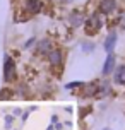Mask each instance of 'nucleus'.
<instances>
[{
    "label": "nucleus",
    "mask_w": 125,
    "mask_h": 130,
    "mask_svg": "<svg viewBox=\"0 0 125 130\" xmlns=\"http://www.w3.org/2000/svg\"><path fill=\"white\" fill-rule=\"evenodd\" d=\"M105 15L103 14H99L98 10H94V12L87 14V17H86V22H84V32L87 36H94V34H98L103 26H105Z\"/></svg>",
    "instance_id": "1"
},
{
    "label": "nucleus",
    "mask_w": 125,
    "mask_h": 130,
    "mask_svg": "<svg viewBox=\"0 0 125 130\" xmlns=\"http://www.w3.org/2000/svg\"><path fill=\"white\" fill-rule=\"evenodd\" d=\"M2 75H4V82L12 84L17 80V63L14 57H10L9 53L4 55V65H2Z\"/></svg>",
    "instance_id": "2"
},
{
    "label": "nucleus",
    "mask_w": 125,
    "mask_h": 130,
    "mask_svg": "<svg viewBox=\"0 0 125 130\" xmlns=\"http://www.w3.org/2000/svg\"><path fill=\"white\" fill-rule=\"evenodd\" d=\"M46 63L53 70H60L64 67V63H65V52H64V48L55 46L52 52L46 55Z\"/></svg>",
    "instance_id": "3"
},
{
    "label": "nucleus",
    "mask_w": 125,
    "mask_h": 130,
    "mask_svg": "<svg viewBox=\"0 0 125 130\" xmlns=\"http://www.w3.org/2000/svg\"><path fill=\"white\" fill-rule=\"evenodd\" d=\"M21 10L26 17H34L45 10V2L43 0H22Z\"/></svg>",
    "instance_id": "4"
},
{
    "label": "nucleus",
    "mask_w": 125,
    "mask_h": 130,
    "mask_svg": "<svg viewBox=\"0 0 125 130\" xmlns=\"http://www.w3.org/2000/svg\"><path fill=\"white\" fill-rule=\"evenodd\" d=\"M118 0H98V10L99 14H103L105 17H113L118 12Z\"/></svg>",
    "instance_id": "5"
},
{
    "label": "nucleus",
    "mask_w": 125,
    "mask_h": 130,
    "mask_svg": "<svg viewBox=\"0 0 125 130\" xmlns=\"http://www.w3.org/2000/svg\"><path fill=\"white\" fill-rule=\"evenodd\" d=\"M86 17H87V14H86L84 10L74 9V10H70V12H69V15H67V24L72 27V29H79V27L84 26Z\"/></svg>",
    "instance_id": "6"
},
{
    "label": "nucleus",
    "mask_w": 125,
    "mask_h": 130,
    "mask_svg": "<svg viewBox=\"0 0 125 130\" xmlns=\"http://www.w3.org/2000/svg\"><path fill=\"white\" fill-rule=\"evenodd\" d=\"M53 48H55V43H53L52 38H43L40 41H36V45H34V55L36 57H45L52 52Z\"/></svg>",
    "instance_id": "7"
},
{
    "label": "nucleus",
    "mask_w": 125,
    "mask_h": 130,
    "mask_svg": "<svg viewBox=\"0 0 125 130\" xmlns=\"http://www.w3.org/2000/svg\"><path fill=\"white\" fill-rule=\"evenodd\" d=\"M115 69H117V55L115 53H108L105 62H103V69H101L103 77H110L115 72Z\"/></svg>",
    "instance_id": "8"
},
{
    "label": "nucleus",
    "mask_w": 125,
    "mask_h": 130,
    "mask_svg": "<svg viewBox=\"0 0 125 130\" xmlns=\"http://www.w3.org/2000/svg\"><path fill=\"white\" fill-rule=\"evenodd\" d=\"M98 87L99 82L98 80H92V82H84L81 87V96L82 98H98Z\"/></svg>",
    "instance_id": "9"
},
{
    "label": "nucleus",
    "mask_w": 125,
    "mask_h": 130,
    "mask_svg": "<svg viewBox=\"0 0 125 130\" xmlns=\"http://www.w3.org/2000/svg\"><path fill=\"white\" fill-rule=\"evenodd\" d=\"M117 41H118V32L115 31H110L106 34L105 41H103V48H105L106 53H115V46H117Z\"/></svg>",
    "instance_id": "10"
},
{
    "label": "nucleus",
    "mask_w": 125,
    "mask_h": 130,
    "mask_svg": "<svg viewBox=\"0 0 125 130\" xmlns=\"http://www.w3.org/2000/svg\"><path fill=\"white\" fill-rule=\"evenodd\" d=\"M112 75H113V84L125 87V63L117 65V69H115V72H113Z\"/></svg>",
    "instance_id": "11"
},
{
    "label": "nucleus",
    "mask_w": 125,
    "mask_h": 130,
    "mask_svg": "<svg viewBox=\"0 0 125 130\" xmlns=\"http://www.w3.org/2000/svg\"><path fill=\"white\" fill-rule=\"evenodd\" d=\"M113 92V86L110 80H101L98 87V98H106V96H112Z\"/></svg>",
    "instance_id": "12"
},
{
    "label": "nucleus",
    "mask_w": 125,
    "mask_h": 130,
    "mask_svg": "<svg viewBox=\"0 0 125 130\" xmlns=\"http://www.w3.org/2000/svg\"><path fill=\"white\" fill-rule=\"evenodd\" d=\"M81 50L84 53H92L94 52V43H92V41H84V43L81 45Z\"/></svg>",
    "instance_id": "13"
},
{
    "label": "nucleus",
    "mask_w": 125,
    "mask_h": 130,
    "mask_svg": "<svg viewBox=\"0 0 125 130\" xmlns=\"http://www.w3.org/2000/svg\"><path fill=\"white\" fill-rule=\"evenodd\" d=\"M82 84H84V82H81V80H74V82H69V84L65 86V89H69V91H75V89H81Z\"/></svg>",
    "instance_id": "14"
},
{
    "label": "nucleus",
    "mask_w": 125,
    "mask_h": 130,
    "mask_svg": "<svg viewBox=\"0 0 125 130\" xmlns=\"http://www.w3.org/2000/svg\"><path fill=\"white\" fill-rule=\"evenodd\" d=\"M14 94V91L10 87H4L2 91H0V99H9V98Z\"/></svg>",
    "instance_id": "15"
},
{
    "label": "nucleus",
    "mask_w": 125,
    "mask_h": 130,
    "mask_svg": "<svg viewBox=\"0 0 125 130\" xmlns=\"http://www.w3.org/2000/svg\"><path fill=\"white\" fill-rule=\"evenodd\" d=\"M34 45H36V38H29L26 43H24V50H29V48H33Z\"/></svg>",
    "instance_id": "16"
},
{
    "label": "nucleus",
    "mask_w": 125,
    "mask_h": 130,
    "mask_svg": "<svg viewBox=\"0 0 125 130\" xmlns=\"http://www.w3.org/2000/svg\"><path fill=\"white\" fill-rule=\"evenodd\" d=\"M14 115H7L5 117V128H10V127H12V123H14Z\"/></svg>",
    "instance_id": "17"
},
{
    "label": "nucleus",
    "mask_w": 125,
    "mask_h": 130,
    "mask_svg": "<svg viewBox=\"0 0 125 130\" xmlns=\"http://www.w3.org/2000/svg\"><path fill=\"white\" fill-rule=\"evenodd\" d=\"M17 115H21V110L17 108V110H14V117H17Z\"/></svg>",
    "instance_id": "18"
},
{
    "label": "nucleus",
    "mask_w": 125,
    "mask_h": 130,
    "mask_svg": "<svg viewBox=\"0 0 125 130\" xmlns=\"http://www.w3.org/2000/svg\"><path fill=\"white\" fill-rule=\"evenodd\" d=\"M101 130H113V128H110V127H105V128H101Z\"/></svg>",
    "instance_id": "19"
}]
</instances>
